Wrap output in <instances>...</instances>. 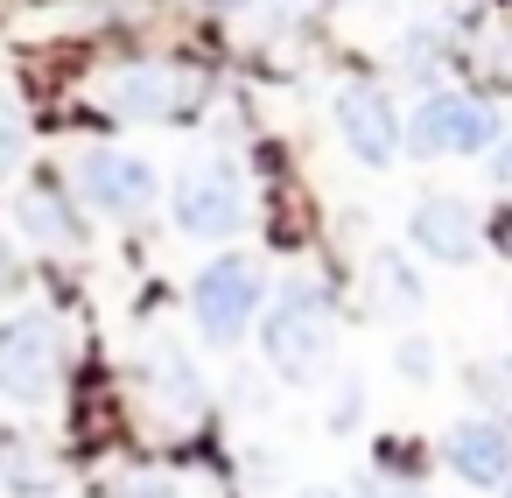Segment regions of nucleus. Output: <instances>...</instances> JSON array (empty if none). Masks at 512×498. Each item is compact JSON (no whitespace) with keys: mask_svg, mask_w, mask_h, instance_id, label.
<instances>
[{"mask_svg":"<svg viewBox=\"0 0 512 498\" xmlns=\"http://www.w3.org/2000/svg\"><path fill=\"white\" fill-rule=\"evenodd\" d=\"M330 344H337V323H330V295L323 281H288L274 295V309L260 316V351L281 379H316L330 365Z\"/></svg>","mask_w":512,"mask_h":498,"instance_id":"nucleus-1","label":"nucleus"},{"mask_svg":"<svg viewBox=\"0 0 512 498\" xmlns=\"http://www.w3.org/2000/svg\"><path fill=\"white\" fill-rule=\"evenodd\" d=\"M491 141H498V113H491V99H477V92H449V85L421 92V106L400 120V148H414V155H484Z\"/></svg>","mask_w":512,"mask_h":498,"instance_id":"nucleus-2","label":"nucleus"},{"mask_svg":"<svg viewBox=\"0 0 512 498\" xmlns=\"http://www.w3.org/2000/svg\"><path fill=\"white\" fill-rule=\"evenodd\" d=\"M260 302H267V267L253 253H218L190 281V316H197V330L211 344H239L246 323L260 316Z\"/></svg>","mask_w":512,"mask_h":498,"instance_id":"nucleus-3","label":"nucleus"},{"mask_svg":"<svg viewBox=\"0 0 512 498\" xmlns=\"http://www.w3.org/2000/svg\"><path fill=\"white\" fill-rule=\"evenodd\" d=\"M0 393L8 400H50L57 393V323L50 316H8L0 323Z\"/></svg>","mask_w":512,"mask_h":498,"instance_id":"nucleus-4","label":"nucleus"},{"mask_svg":"<svg viewBox=\"0 0 512 498\" xmlns=\"http://www.w3.org/2000/svg\"><path fill=\"white\" fill-rule=\"evenodd\" d=\"M246 225V183L232 162H204L176 183V232L190 239H232Z\"/></svg>","mask_w":512,"mask_h":498,"instance_id":"nucleus-5","label":"nucleus"},{"mask_svg":"<svg viewBox=\"0 0 512 498\" xmlns=\"http://www.w3.org/2000/svg\"><path fill=\"white\" fill-rule=\"evenodd\" d=\"M330 113H337L344 148H351L365 169H393V162H400V106H393L379 85H344V92L330 99Z\"/></svg>","mask_w":512,"mask_h":498,"instance_id":"nucleus-6","label":"nucleus"},{"mask_svg":"<svg viewBox=\"0 0 512 498\" xmlns=\"http://www.w3.org/2000/svg\"><path fill=\"white\" fill-rule=\"evenodd\" d=\"M78 190H85V204L92 211H106V218H141L148 204H155V169L141 162V155H120V148H92L85 162H78Z\"/></svg>","mask_w":512,"mask_h":498,"instance_id":"nucleus-7","label":"nucleus"},{"mask_svg":"<svg viewBox=\"0 0 512 498\" xmlns=\"http://www.w3.org/2000/svg\"><path fill=\"white\" fill-rule=\"evenodd\" d=\"M407 239H414V253L421 260H435V267H463L470 253H477V218H470V204L463 197H421L414 204V218H407Z\"/></svg>","mask_w":512,"mask_h":498,"instance_id":"nucleus-8","label":"nucleus"},{"mask_svg":"<svg viewBox=\"0 0 512 498\" xmlns=\"http://www.w3.org/2000/svg\"><path fill=\"white\" fill-rule=\"evenodd\" d=\"M449 470L470 484V491H505L512 484V435L498 421H456L449 442H442Z\"/></svg>","mask_w":512,"mask_h":498,"instance_id":"nucleus-9","label":"nucleus"},{"mask_svg":"<svg viewBox=\"0 0 512 498\" xmlns=\"http://www.w3.org/2000/svg\"><path fill=\"white\" fill-rule=\"evenodd\" d=\"M183 71H169V64H127V71H113L106 78V106L113 113H127V120H162V113H176L183 106Z\"/></svg>","mask_w":512,"mask_h":498,"instance_id":"nucleus-10","label":"nucleus"},{"mask_svg":"<svg viewBox=\"0 0 512 498\" xmlns=\"http://www.w3.org/2000/svg\"><path fill=\"white\" fill-rule=\"evenodd\" d=\"M148 393H155L162 414H176V421H183V414H204V379H197V365H190L183 351H169V344L148 358Z\"/></svg>","mask_w":512,"mask_h":498,"instance_id":"nucleus-11","label":"nucleus"},{"mask_svg":"<svg viewBox=\"0 0 512 498\" xmlns=\"http://www.w3.org/2000/svg\"><path fill=\"white\" fill-rule=\"evenodd\" d=\"M22 232H29L36 246H71V239H78V225H71V211H64L57 190H29V197H22Z\"/></svg>","mask_w":512,"mask_h":498,"instance_id":"nucleus-12","label":"nucleus"},{"mask_svg":"<svg viewBox=\"0 0 512 498\" xmlns=\"http://www.w3.org/2000/svg\"><path fill=\"white\" fill-rule=\"evenodd\" d=\"M22 155H29V120H22V106L8 92H0V183L22 169Z\"/></svg>","mask_w":512,"mask_h":498,"instance_id":"nucleus-13","label":"nucleus"},{"mask_svg":"<svg viewBox=\"0 0 512 498\" xmlns=\"http://www.w3.org/2000/svg\"><path fill=\"white\" fill-rule=\"evenodd\" d=\"M372 281L386 288V302H393L400 316H414V309H421V281H414V274H407L393 253H379V260H372Z\"/></svg>","mask_w":512,"mask_h":498,"instance_id":"nucleus-14","label":"nucleus"},{"mask_svg":"<svg viewBox=\"0 0 512 498\" xmlns=\"http://www.w3.org/2000/svg\"><path fill=\"white\" fill-rule=\"evenodd\" d=\"M393 358H400V372H407V379H428V372H435V344H428V337H400V351H393Z\"/></svg>","mask_w":512,"mask_h":498,"instance_id":"nucleus-15","label":"nucleus"},{"mask_svg":"<svg viewBox=\"0 0 512 498\" xmlns=\"http://www.w3.org/2000/svg\"><path fill=\"white\" fill-rule=\"evenodd\" d=\"M358 498H428V491H421V484H393V477H372V484H365Z\"/></svg>","mask_w":512,"mask_h":498,"instance_id":"nucleus-16","label":"nucleus"},{"mask_svg":"<svg viewBox=\"0 0 512 498\" xmlns=\"http://www.w3.org/2000/svg\"><path fill=\"white\" fill-rule=\"evenodd\" d=\"M127 498H176L169 484H155V477H141V484H127Z\"/></svg>","mask_w":512,"mask_h":498,"instance_id":"nucleus-17","label":"nucleus"},{"mask_svg":"<svg viewBox=\"0 0 512 498\" xmlns=\"http://www.w3.org/2000/svg\"><path fill=\"white\" fill-rule=\"evenodd\" d=\"M498 183H512V134H505V155H498Z\"/></svg>","mask_w":512,"mask_h":498,"instance_id":"nucleus-18","label":"nucleus"},{"mask_svg":"<svg viewBox=\"0 0 512 498\" xmlns=\"http://www.w3.org/2000/svg\"><path fill=\"white\" fill-rule=\"evenodd\" d=\"M295 498H344V491H330V484H309V491H295Z\"/></svg>","mask_w":512,"mask_h":498,"instance_id":"nucleus-19","label":"nucleus"},{"mask_svg":"<svg viewBox=\"0 0 512 498\" xmlns=\"http://www.w3.org/2000/svg\"><path fill=\"white\" fill-rule=\"evenodd\" d=\"M505 246H512V225H505Z\"/></svg>","mask_w":512,"mask_h":498,"instance_id":"nucleus-20","label":"nucleus"},{"mask_svg":"<svg viewBox=\"0 0 512 498\" xmlns=\"http://www.w3.org/2000/svg\"><path fill=\"white\" fill-rule=\"evenodd\" d=\"M505 498H512V484H505Z\"/></svg>","mask_w":512,"mask_h":498,"instance_id":"nucleus-21","label":"nucleus"}]
</instances>
